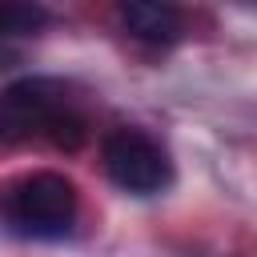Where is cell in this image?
Wrapping results in <instances>:
<instances>
[{"mask_svg": "<svg viewBox=\"0 0 257 257\" xmlns=\"http://www.w3.org/2000/svg\"><path fill=\"white\" fill-rule=\"evenodd\" d=\"M0 221L28 241H60L76 225V185L52 169L20 173L0 185Z\"/></svg>", "mask_w": 257, "mask_h": 257, "instance_id": "2", "label": "cell"}, {"mask_svg": "<svg viewBox=\"0 0 257 257\" xmlns=\"http://www.w3.org/2000/svg\"><path fill=\"white\" fill-rule=\"evenodd\" d=\"M100 165L104 177L133 193V197H157L173 185V161L157 137L145 128H112L100 141Z\"/></svg>", "mask_w": 257, "mask_h": 257, "instance_id": "3", "label": "cell"}, {"mask_svg": "<svg viewBox=\"0 0 257 257\" xmlns=\"http://www.w3.org/2000/svg\"><path fill=\"white\" fill-rule=\"evenodd\" d=\"M116 20L133 40H145V44H173L185 32V12L157 0H128L116 8Z\"/></svg>", "mask_w": 257, "mask_h": 257, "instance_id": "4", "label": "cell"}, {"mask_svg": "<svg viewBox=\"0 0 257 257\" xmlns=\"http://www.w3.org/2000/svg\"><path fill=\"white\" fill-rule=\"evenodd\" d=\"M88 137V120L80 100L64 80L28 76L0 92V141L4 145H52V149H80Z\"/></svg>", "mask_w": 257, "mask_h": 257, "instance_id": "1", "label": "cell"}, {"mask_svg": "<svg viewBox=\"0 0 257 257\" xmlns=\"http://www.w3.org/2000/svg\"><path fill=\"white\" fill-rule=\"evenodd\" d=\"M16 60H20V52H16V48H8V44L0 40V68H12Z\"/></svg>", "mask_w": 257, "mask_h": 257, "instance_id": "6", "label": "cell"}, {"mask_svg": "<svg viewBox=\"0 0 257 257\" xmlns=\"http://www.w3.org/2000/svg\"><path fill=\"white\" fill-rule=\"evenodd\" d=\"M44 20H48V12L36 8V4H0V40H8V36H28V32H36Z\"/></svg>", "mask_w": 257, "mask_h": 257, "instance_id": "5", "label": "cell"}]
</instances>
